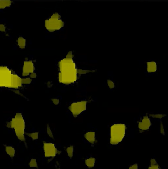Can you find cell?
Returning a JSON list of instances; mask_svg holds the SVG:
<instances>
[{
    "label": "cell",
    "instance_id": "6da1fadb",
    "mask_svg": "<svg viewBox=\"0 0 168 169\" xmlns=\"http://www.w3.org/2000/svg\"><path fill=\"white\" fill-rule=\"evenodd\" d=\"M58 79L60 83L65 85L72 84L78 77L79 71L72 59V54L69 53L65 58L59 62Z\"/></svg>",
    "mask_w": 168,
    "mask_h": 169
},
{
    "label": "cell",
    "instance_id": "7a4b0ae2",
    "mask_svg": "<svg viewBox=\"0 0 168 169\" xmlns=\"http://www.w3.org/2000/svg\"><path fill=\"white\" fill-rule=\"evenodd\" d=\"M7 126L14 129L15 135L20 141H25V121L22 114L20 113L16 114Z\"/></svg>",
    "mask_w": 168,
    "mask_h": 169
},
{
    "label": "cell",
    "instance_id": "3957f363",
    "mask_svg": "<svg viewBox=\"0 0 168 169\" xmlns=\"http://www.w3.org/2000/svg\"><path fill=\"white\" fill-rule=\"evenodd\" d=\"M126 133V126L121 124H114L110 128V144L116 145L121 142L124 138Z\"/></svg>",
    "mask_w": 168,
    "mask_h": 169
},
{
    "label": "cell",
    "instance_id": "277c9868",
    "mask_svg": "<svg viewBox=\"0 0 168 169\" xmlns=\"http://www.w3.org/2000/svg\"><path fill=\"white\" fill-rule=\"evenodd\" d=\"M64 25V22L61 19L60 15L57 13L53 14L51 18L45 21V27L50 32L59 30Z\"/></svg>",
    "mask_w": 168,
    "mask_h": 169
},
{
    "label": "cell",
    "instance_id": "5b68a950",
    "mask_svg": "<svg viewBox=\"0 0 168 169\" xmlns=\"http://www.w3.org/2000/svg\"><path fill=\"white\" fill-rule=\"evenodd\" d=\"M12 75L7 67L0 66V87L12 88Z\"/></svg>",
    "mask_w": 168,
    "mask_h": 169
},
{
    "label": "cell",
    "instance_id": "8992f818",
    "mask_svg": "<svg viewBox=\"0 0 168 169\" xmlns=\"http://www.w3.org/2000/svg\"><path fill=\"white\" fill-rule=\"evenodd\" d=\"M86 105L87 102L85 101L74 102L70 106L69 110L72 114V116L74 117H77L81 113L85 110Z\"/></svg>",
    "mask_w": 168,
    "mask_h": 169
},
{
    "label": "cell",
    "instance_id": "52a82bcc",
    "mask_svg": "<svg viewBox=\"0 0 168 169\" xmlns=\"http://www.w3.org/2000/svg\"><path fill=\"white\" fill-rule=\"evenodd\" d=\"M43 148L44 156L46 157H54L58 154L59 151L53 143H44Z\"/></svg>",
    "mask_w": 168,
    "mask_h": 169
},
{
    "label": "cell",
    "instance_id": "ba28073f",
    "mask_svg": "<svg viewBox=\"0 0 168 169\" xmlns=\"http://www.w3.org/2000/svg\"><path fill=\"white\" fill-rule=\"evenodd\" d=\"M151 126L150 119L148 116H145L138 124V128L141 131L148 130Z\"/></svg>",
    "mask_w": 168,
    "mask_h": 169
},
{
    "label": "cell",
    "instance_id": "9c48e42d",
    "mask_svg": "<svg viewBox=\"0 0 168 169\" xmlns=\"http://www.w3.org/2000/svg\"><path fill=\"white\" fill-rule=\"evenodd\" d=\"M34 71V64L31 61H26L24 62L22 69V76L26 77L33 73Z\"/></svg>",
    "mask_w": 168,
    "mask_h": 169
},
{
    "label": "cell",
    "instance_id": "30bf717a",
    "mask_svg": "<svg viewBox=\"0 0 168 169\" xmlns=\"http://www.w3.org/2000/svg\"><path fill=\"white\" fill-rule=\"evenodd\" d=\"M21 78L16 74H13L12 78V88L17 89L22 86Z\"/></svg>",
    "mask_w": 168,
    "mask_h": 169
},
{
    "label": "cell",
    "instance_id": "8fae6325",
    "mask_svg": "<svg viewBox=\"0 0 168 169\" xmlns=\"http://www.w3.org/2000/svg\"><path fill=\"white\" fill-rule=\"evenodd\" d=\"M84 138L90 144L94 145L96 143V134L94 131H89L84 134Z\"/></svg>",
    "mask_w": 168,
    "mask_h": 169
},
{
    "label": "cell",
    "instance_id": "7c38bea8",
    "mask_svg": "<svg viewBox=\"0 0 168 169\" xmlns=\"http://www.w3.org/2000/svg\"><path fill=\"white\" fill-rule=\"evenodd\" d=\"M96 163V159L94 157H91L87 158L85 160V164L87 167L89 169H91L94 167Z\"/></svg>",
    "mask_w": 168,
    "mask_h": 169
},
{
    "label": "cell",
    "instance_id": "4fadbf2b",
    "mask_svg": "<svg viewBox=\"0 0 168 169\" xmlns=\"http://www.w3.org/2000/svg\"><path fill=\"white\" fill-rule=\"evenodd\" d=\"M5 152L11 158H14L15 156V150L12 146H6L5 147Z\"/></svg>",
    "mask_w": 168,
    "mask_h": 169
},
{
    "label": "cell",
    "instance_id": "5bb4252c",
    "mask_svg": "<svg viewBox=\"0 0 168 169\" xmlns=\"http://www.w3.org/2000/svg\"><path fill=\"white\" fill-rule=\"evenodd\" d=\"M156 64L154 62H148V72L152 73L156 71Z\"/></svg>",
    "mask_w": 168,
    "mask_h": 169
},
{
    "label": "cell",
    "instance_id": "9a60e30c",
    "mask_svg": "<svg viewBox=\"0 0 168 169\" xmlns=\"http://www.w3.org/2000/svg\"><path fill=\"white\" fill-rule=\"evenodd\" d=\"M12 2L10 1H0V9H3L10 7Z\"/></svg>",
    "mask_w": 168,
    "mask_h": 169
},
{
    "label": "cell",
    "instance_id": "2e32d148",
    "mask_svg": "<svg viewBox=\"0 0 168 169\" xmlns=\"http://www.w3.org/2000/svg\"><path fill=\"white\" fill-rule=\"evenodd\" d=\"M148 169H160V167L155 159H151L150 160V165Z\"/></svg>",
    "mask_w": 168,
    "mask_h": 169
},
{
    "label": "cell",
    "instance_id": "e0dca14e",
    "mask_svg": "<svg viewBox=\"0 0 168 169\" xmlns=\"http://www.w3.org/2000/svg\"><path fill=\"white\" fill-rule=\"evenodd\" d=\"M17 42H18V45L19 47L20 48H25L26 45V40L23 37H19L18 39Z\"/></svg>",
    "mask_w": 168,
    "mask_h": 169
},
{
    "label": "cell",
    "instance_id": "ac0fdd59",
    "mask_svg": "<svg viewBox=\"0 0 168 169\" xmlns=\"http://www.w3.org/2000/svg\"><path fill=\"white\" fill-rule=\"evenodd\" d=\"M66 151L68 155L70 158H72L74 154V147L73 146H71L68 147L66 149Z\"/></svg>",
    "mask_w": 168,
    "mask_h": 169
},
{
    "label": "cell",
    "instance_id": "d6986e66",
    "mask_svg": "<svg viewBox=\"0 0 168 169\" xmlns=\"http://www.w3.org/2000/svg\"><path fill=\"white\" fill-rule=\"evenodd\" d=\"M29 137L32 138L33 140H37L39 138V133L38 132L31 133H26Z\"/></svg>",
    "mask_w": 168,
    "mask_h": 169
},
{
    "label": "cell",
    "instance_id": "ffe728a7",
    "mask_svg": "<svg viewBox=\"0 0 168 169\" xmlns=\"http://www.w3.org/2000/svg\"><path fill=\"white\" fill-rule=\"evenodd\" d=\"M29 165L31 168H38V163L36 159H32L29 163Z\"/></svg>",
    "mask_w": 168,
    "mask_h": 169
},
{
    "label": "cell",
    "instance_id": "44dd1931",
    "mask_svg": "<svg viewBox=\"0 0 168 169\" xmlns=\"http://www.w3.org/2000/svg\"><path fill=\"white\" fill-rule=\"evenodd\" d=\"M31 82H32V79L30 78H26L21 79L22 84L27 85V84H30Z\"/></svg>",
    "mask_w": 168,
    "mask_h": 169
},
{
    "label": "cell",
    "instance_id": "7402d4cb",
    "mask_svg": "<svg viewBox=\"0 0 168 169\" xmlns=\"http://www.w3.org/2000/svg\"><path fill=\"white\" fill-rule=\"evenodd\" d=\"M46 132H47V134L50 137L53 138V133H52V131L51 130V127H50L49 125H47V127H46Z\"/></svg>",
    "mask_w": 168,
    "mask_h": 169
},
{
    "label": "cell",
    "instance_id": "603a6c76",
    "mask_svg": "<svg viewBox=\"0 0 168 169\" xmlns=\"http://www.w3.org/2000/svg\"><path fill=\"white\" fill-rule=\"evenodd\" d=\"M150 116H151L152 117L156 118V119H162V117H164L165 115H161V114H155V115H150Z\"/></svg>",
    "mask_w": 168,
    "mask_h": 169
},
{
    "label": "cell",
    "instance_id": "cb8c5ba5",
    "mask_svg": "<svg viewBox=\"0 0 168 169\" xmlns=\"http://www.w3.org/2000/svg\"><path fill=\"white\" fill-rule=\"evenodd\" d=\"M129 169H138V165L137 164H134L130 166Z\"/></svg>",
    "mask_w": 168,
    "mask_h": 169
},
{
    "label": "cell",
    "instance_id": "d4e9b609",
    "mask_svg": "<svg viewBox=\"0 0 168 169\" xmlns=\"http://www.w3.org/2000/svg\"><path fill=\"white\" fill-rule=\"evenodd\" d=\"M5 27L3 24H0V31L5 32Z\"/></svg>",
    "mask_w": 168,
    "mask_h": 169
},
{
    "label": "cell",
    "instance_id": "484cf974",
    "mask_svg": "<svg viewBox=\"0 0 168 169\" xmlns=\"http://www.w3.org/2000/svg\"><path fill=\"white\" fill-rule=\"evenodd\" d=\"M108 85H109V86L110 88H113L114 87L113 83L111 81H108Z\"/></svg>",
    "mask_w": 168,
    "mask_h": 169
},
{
    "label": "cell",
    "instance_id": "4316f807",
    "mask_svg": "<svg viewBox=\"0 0 168 169\" xmlns=\"http://www.w3.org/2000/svg\"><path fill=\"white\" fill-rule=\"evenodd\" d=\"M52 102H53L54 104L57 105L59 103V100L58 99H52Z\"/></svg>",
    "mask_w": 168,
    "mask_h": 169
},
{
    "label": "cell",
    "instance_id": "83f0119b",
    "mask_svg": "<svg viewBox=\"0 0 168 169\" xmlns=\"http://www.w3.org/2000/svg\"><path fill=\"white\" fill-rule=\"evenodd\" d=\"M29 75H30V78H36V73H35L34 72L30 74Z\"/></svg>",
    "mask_w": 168,
    "mask_h": 169
},
{
    "label": "cell",
    "instance_id": "f1b7e54d",
    "mask_svg": "<svg viewBox=\"0 0 168 169\" xmlns=\"http://www.w3.org/2000/svg\"><path fill=\"white\" fill-rule=\"evenodd\" d=\"M160 131H161V133H164V130L163 129V126L161 124V127H160Z\"/></svg>",
    "mask_w": 168,
    "mask_h": 169
}]
</instances>
